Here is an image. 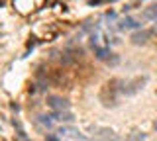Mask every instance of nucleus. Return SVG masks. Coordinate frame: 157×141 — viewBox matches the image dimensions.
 I'll use <instances>...</instances> for the list:
<instances>
[{"label": "nucleus", "instance_id": "f257e3e1", "mask_svg": "<svg viewBox=\"0 0 157 141\" xmlns=\"http://www.w3.org/2000/svg\"><path fill=\"white\" fill-rule=\"evenodd\" d=\"M147 82V79L145 76H137V79H134V80H130V82H126L124 86H122V92L124 94H128V96H134L136 92H140L141 88H144V84Z\"/></svg>", "mask_w": 157, "mask_h": 141}, {"label": "nucleus", "instance_id": "f03ea898", "mask_svg": "<svg viewBox=\"0 0 157 141\" xmlns=\"http://www.w3.org/2000/svg\"><path fill=\"white\" fill-rule=\"evenodd\" d=\"M47 106L53 112H63V110H69V108H71L69 100L61 98V96H49V98H47Z\"/></svg>", "mask_w": 157, "mask_h": 141}, {"label": "nucleus", "instance_id": "7ed1b4c3", "mask_svg": "<svg viewBox=\"0 0 157 141\" xmlns=\"http://www.w3.org/2000/svg\"><path fill=\"white\" fill-rule=\"evenodd\" d=\"M151 35H153L151 30H140V32L132 33V43L134 45H144V43H147L151 39Z\"/></svg>", "mask_w": 157, "mask_h": 141}, {"label": "nucleus", "instance_id": "20e7f679", "mask_svg": "<svg viewBox=\"0 0 157 141\" xmlns=\"http://www.w3.org/2000/svg\"><path fill=\"white\" fill-rule=\"evenodd\" d=\"M118 30H137V28H141V24L136 20V18H132V16H126V18H122L120 22H118Z\"/></svg>", "mask_w": 157, "mask_h": 141}, {"label": "nucleus", "instance_id": "39448f33", "mask_svg": "<svg viewBox=\"0 0 157 141\" xmlns=\"http://www.w3.org/2000/svg\"><path fill=\"white\" fill-rule=\"evenodd\" d=\"M49 118L57 120V121H67V124H71V121L75 120V116H73L69 110H63V112H53V114H49Z\"/></svg>", "mask_w": 157, "mask_h": 141}, {"label": "nucleus", "instance_id": "423d86ee", "mask_svg": "<svg viewBox=\"0 0 157 141\" xmlns=\"http://www.w3.org/2000/svg\"><path fill=\"white\" fill-rule=\"evenodd\" d=\"M94 49V55H96V59H100V61H108L110 59V49H106V47H100V45H96V47H92Z\"/></svg>", "mask_w": 157, "mask_h": 141}, {"label": "nucleus", "instance_id": "0eeeda50", "mask_svg": "<svg viewBox=\"0 0 157 141\" xmlns=\"http://www.w3.org/2000/svg\"><path fill=\"white\" fill-rule=\"evenodd\" d=\"M144 18H147V20H157V4L145 8V10H144Z\"/></svg>", "mask_w": 157, "mask_h": 141}, {"label": "nucleus", "instance_id": "6e6552de", "mask_svg": "<svg viewBox=\"0 0 157 141\" xmlns=\"http://www.w3.org/2000/svg\"><path fill=\"white\" fill-rule=\"evenodd\" d=\"M106 63H108V65H112V67H116L118 63H120V57H118L116 53H112V55H110V59H108Z\"/></svg>", "mask_w": 157, "mask_h": 141}, {"label": "nucleus", "instance_id": "1a4fd4ad", "mask_svg": "<svg viewBox=\"0 0 157 141\" xmlns=\"http://www.w3.org/2000/svg\"><path fill=\"white\" fill-rule=\"evenodd\" d=\"M144 139H145L144 133H134V135H130V137H128V141H144Z\"/></svg>", "mask_w": 157, "mask_h": 141}, {"label": "nucleus", "instance_id": "9d476101", "mask_svg": "<svg viewBox=\"0 0 157 141\" xmlns=\"http://www.w3.org/2000/svg\"><path fill=\"white\" fill-rule=\"evenodd\" d=\"M47 141H59L57 137H47Z\"/></svg>", "mask_w": 157, "mask_h": 141}, {"label": "nucleus", "instance_id": "9b49d317", "mask_svg": "<svg viewBox=\"0 0 157 141\" xmlns=\"http://www.w3.org/2000/svg\"><path fill=\"white\" fill-rule=\"evenodd\" d=\"M153 128H155V129H157V121H155V124H153Z\"/></svg>", "mask_w": 157, "mask_h": 141}]
</instances>
